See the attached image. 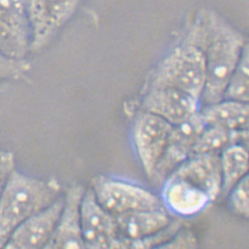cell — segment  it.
I'll use <instances>...</instances> for the list:
<instances>
[{
  "instance_id": "9a60e30c",
  "label": "cell",
  "mask_w": 249,
  "mask_h": 249,
  "mask_svg": "<svg viewBox=\"0 0 249 249\" xmlns=\"http://www.w3.org/2000/svg\"><path fill=\"white\" fill-rule=\"evenodd\" d=\"M118 235L129 242L146 239L168 226L173 220L165 208L143 210L116 216Z\"/></svg>"
},
{
  "instance_id": "7402d4cb",
  "label": "cell",
  "mask_w": 249,
  "mask_h": 249,
  "mask_svg": "<svg viewBox=\"0 0 249 249\" xmlns=\"http://www.w3.org/2000/svg\"><path fill=\"white\" fill-rule=\"evenodd\" d=\"M30 67L27 59H15L0 51V82L20 78Z\"/></svg>"
},
{
  "instance_id": "484cf974",
  "label": "cell",
  "mask_w": 249,
  "mask_h": 249,
  "mask_svg": "<svg viewBox=\"0 0 249 249\" xmlns=\"http://www.w3.org/2000/svg\"><path fill=\"white\" fill-rule=\"evenodd\" d=\"M2 153H3V152H1V151H0V156L2 155Z\"/></svg>"
},
{
  "instance_id": "7a4b0ae2",
  "label": "cell",
  "mask_w": 249,
  "mask_h": 249,
  "mask_svg": "<svg viewBox=\"0 0 249 249\" xmlns=\"http://www.w3.org/2000/svg\"><path fill=\"white\" fill-rule=\"evenodd\" d=\"M247 44L239 31L216 18L205 50V82L201 96L203 105L223 100L227 84Z\"/></svg>"
},
{
  "instance_id": "5bb4252c",
  "label": "cell",
  "mask_w": 249,
  "mask_h": 249,
  "mask_svg": "<svg viewBox=\"0 0 249 249\" xmlns=\"http://www.w3.org/2000/svg\"><path fill=\"white\" fill-rule=\"evenodd\" d=\"M162 184L163 205L178 217H194L212 203L204 191L187 180L169 176Z\"/></svg>"
},
{
  "instance_id": "ac0fdd59",
  "label": "cell",
  "mask_w": 249,
  "mask_h": 249,
  "mask_svg": "<svg viewBox=\"0 0 249 249\" xmlns=\"http://www.w3.org/2000/svg\"><path fill=\"white\" fill-rule=\"evenodd\" d=\"M249 44H247L240 56V61L227 84L223 99L249 102Z\"/></svg>"
},
{
  "instance_id": "8992f818",
  "label": "cell",
  "mask_w": 249,
  "mask_h": 249,
  "mask_svg": "<svg viewBox=\"0 0 249 249\" xmlns=\"http://www.w3.org/2000/svg\"><path fill=\"white\" fill-rule=\"evenodd\" d=\"M171 128L169 123L147 111L140 112L134 120V148L150 180L165 151Z\"/></svg>"
},
{
  "instance_id": "7c38bea8",
  "label": "cell",
  "mask_w": 249,
  "mask_h": 249,
  "mask_svg": "<svg viewBox=\"0 0 249 249\" xmlns=\"http://www.w3.org/2000/svg\"><path fill=\"white\" fill-rule=\"evenodd\" d=\"M85 190L81 185H73L64 195L58 221L45 249L85 248L80 223V205Z\"/></svg>"
},
{
  "instance_id": "52a82bcc",
  "label": "cell",
  "mask_w": 249,
  "mask_h": 249,
  "mask_svg": "<svg viewBox=\"0 0 249 249\" xmlns=\"http://www.w3.org/2000/svg\"><path fill=\"white\" fill-rule=\"evenodd\" d=\"M84 247L87 249H121L116 217L98 203L92 189L85 190L80 205Z\"/></svg>"
},
{
  "instance_id": "4fadbf2b",
  "label": "cell",
  "mask_w": 249,
  "mask_h": 249,
  "mask_svg": "<svg viewBox=\"0 0 249 249\" xmlns=\"http://www.w3.org/2000/svg\"><path fill=\"white\" fill-rule=\"evenodd\" d=\"M169 176L187 180L202 189L209 196L212 203L221 196L222 175L219 154L191 155Z\"/></svg>"
},
{
  "instance_id": "8fae6325",
  "label": "cell",
  "mask_w": 249,
  "mask_h": 249,
  "mask_svg": "<svg viewBox=\"0 0 249 249\" xmlns=\"http://www.w3.org/2000/svg\"><path fill=\"white\" fill-rule=\"evenodd\" d=\"M64 203V196L50 206L35 213L22 222L5 244V249H45L55 231Z\"/></svg>"
},
{
  "instance_id": "30bf717a",
  "label": "cell",
  "mask_w": 249,
  "mask_h": 249,
  "mask_svg": "<svg viewBox=\"0 0 249 249\" xmlns=\"http://www.w3.org/2000/svg\"><path fill=\"white\" fill-rule=\"evenodd\" d=\"M201 101L188 92L173 88H151L143 98V110L169 123L180 124L200 110Z\"/></svg>"
},
{
  "instance_id": "603a6c76",
  "label": "cell",
  "mask_w": 249,
  "mask_h": 249,
  "mask_svg": "<svg viewBox=\"0 0 249 249\" xmlns=\"http://www.w3.org/2000/svg\"><path fill=\"white\" fill-rule=\"evenodd\" d=\"M198 241L194 232L189 229L181 227L167 243L162 246L161 249H196Z\"/></svg>"
},
{
  "instance_id": "ffe728a7",
  "label": "cell",
  "mask_w": 249,
  "mask_h": 249,
  "mask_svg": "<svg viewBox=\"0 0 249 249\" xmlns=\"http://www.w3.org/2000/svg\"><path fill=\"white\" fill-rule=\"evenodd\" d=\"M183 226L181 219L172 220L168 226L162 230L156 232L155 234L148 237L143 240H137L129 242V248L132 249H161L162 246L167 243L169 240L176 235V232L180 230Z\"/></svg>"
},
{
  "instance_id": "ba28073f",
  "label": "cell",
  "mask_w": 249,
  "mask_h": 249,
  "mask_svg": "<svg viewBox=\"0 0 249 249\" xmlns=\"http://www.w3.org/2000/svg\"><path fill=\"white\" fill-rule=\"evenodd\" d=\"M30 43L27 0H0V51L15 59H26Z\"/></svg>"
},
{
  "instance_id": "cb8c5ba5",
  "label": "cell",
  "mask_w": 249,
  "mask_h": 249,
  "mask_svg": "<svg viewBox=\"0 0 249 249\" xmlns=\"http://www.w3.org/2000/svg\"><path fill=\"white\" fill-rule=\"evenodd\" d=\"M15 166L13 152H3L0 156V182L4 181L10 171Z\"/></svg>"
},
{
  "instance_id": "277c9868",
  "label": "cell",
  "mask_w": 249,
  "mask_h": 249,
  "mask_svg": "<svg viewBox=\"0 0 249 249\" xmlns=\"http://www.w3.org/2000/svg\"><path fill=\"white\" fill-rule=\"evenodd\" d=\"M92 193L98 203L114 217L143 210L163 209L161 198L149 189L107 176L92 180Z\"/></svg>"
},
{
  "instance_id": "d6986e66",
  "label": "cell",
  "mask_w": 249,
  "mask_h": 249,
  "mask_svg": "<svg viewBox=\"0 0 249 249\" xmlns=\"http://www.w3.org/2000/svg\"><path fill=\"white\" fill-rule=\"evenodd\" d=\"M230 144V130L219 126L206 125L195 143L191 155L220 154Z\"/></svg>"
},
{
  "instance_id": "d4e9b609",
  "label": "cell",
  "mask_w": 249,
  "mask_h": 249,
  "mask_svg": "<svg viewBox=\"0 0 249 249\" xmlns=\"http://www.w3.org/2000/svg\"><path fill=\"white\" fill-rule=\"evenodd\" d=\"M4 181H5V180H4ZM4 181L0 182V193H1V189H2V187H3V184H4Z\"/></svg>"
},
{
  "instance_id": "3957f363",
  "label": "cell",
  "mask_w": 249,
  "mask_h": 249,
  "mask_svg": "<svg viewBox=\"0 0 249 249\" xmlns=\"http://www.w3.org/2000/svg\"><path fill=\"white\" fill-rule=\"evenodd\" d=\"M205 71V50L187 37L159 65L151 88H177L201 101Z\"/></svg>"
},
{
  "instance_id": "5b68a950",
  "label": "cell",
  "mask_w": 249,
  "mask_h": 249,
  "mask_svg": "<svg viewBox=\"0 0 249 249\" xmlns=\"http://www.w3.org/2000/svg\"><path fill=\"white\" fill-rule=\"evenodd\" d=\"M83 0H27L30 51H41L73 16Z\"/></svg>"
},
{
  "instance_id": "2e32d148",
  "label": "cell",
  "mask_w": 249,
  "mask_h": 249,
  "mask_svg": "<svg viewBox=\"0 0 249 249\" xmlns=\"http://www.w3.org/2000/svg\"><path fill=\"white\" fill-rule=\"evenodd\" d=\"M204 124L228 130L249 129V102L223 99L199 110Z\"/></svg>"
},
{
  "instance_id": "44dd1931",
  "label": "cell",
  "mask_w": 249,
  "mask_h": 249,
  "mask_svg": "<svg viewBox=\"0 0 249 249\" xmlns=\"http://www.w3.org/2000/svg\"><path fill=\"white\" fill-rule=\"evenodd\" d=\"M249 176L229 191L226 196L229 199V206L231 212L240 217L248 218L249 216Z\"/></svg>"
},
{
  "instance_id": "6da1fadb",
  "label": "cell",
  "mask_w": 249,
  "mask_h": 249,
  "mask_svg": "<svg viewBox=\"0 0 249 249\" xmlns=\"http://www.w3.org/2000/svg\"><path fill=\"white\" fill-rule=\"evenodd\" d=\"M61 190L56 179L28 176L14 166L0 193V249L22 222L59 198Z\"/></svg>"
},
{
  "instance_id": "9c48e42d",
  "label": "cell",
  "mask_w": 249,
  "mask_h": 249,
  "mask_svg": "<svg viewBox=\"0 0 249 249\" xmlns=\"http://www.w3.org/2000/svg\"><path fill=\"white\" fill-rule=\"evenodd\" d=\"M205 126L199 112L180 124L172 125L165 151L151 180L162 184L178 166L189 159L196 139Z\"/></svg>"
},
{
  "instance_id": "e0dca14e",
  "label": "cell",
  "mask_w": 249,
  "mask_h": 249,
  "mask_svg": "<svg viewBox=\"0 0 249 249\" xmlns=\"http://www.w3.org/2000/svg\"><path fill=\"white\" fill-rule=\"evenodd\" d=\"M222 175V194L226 196L237 183L249 176L248 147L229 144L219 154Z\"/></svg>"
}]
</instances>
